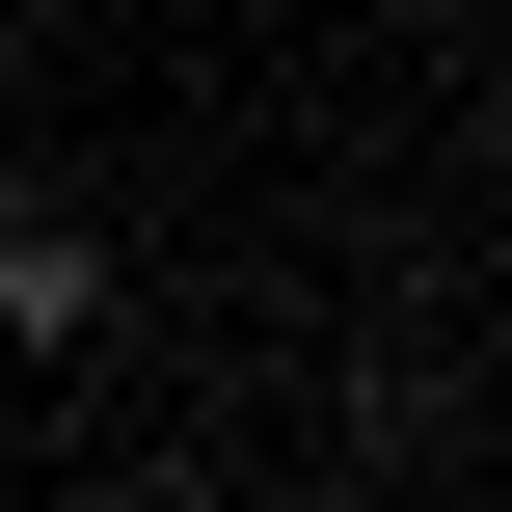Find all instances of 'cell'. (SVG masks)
<instances>
[{
    "instance_id": "obj_3",
    "label": "cell",
    "mask_w": 512,
    "mask_h": 512,
    "mask_svg": "<svg viewBox=\"0 0 512 512\" xmlns=\"http://www.w3.org/2000/svg\"><path fill=\"white\" fill-rule=\"evenodd\" d=\"M108 27H135V0H108Z\"/></svg>"
},
{
    "instance_id": "obj_2",
    "label": "cell",
    "mask_w": 512,
    "mask_h": 512,
    "mask_svg": "<svg viewBox=\"0 0 512 512\" xmlns=\"http://www.w3.org/2000/svg\"><path fill=\"white\" fill-rule=\"evenodd\" d=\"M27 27H54V0H0V81H27Z\"/></svg>"
},
{
    "instance_id": "obj_1",
    "label": "cell",
    "mask_w": 512,
    "mask_h": 512,
    "mask_svg": "<svg viewBox=\"0 0 512 512\" xmlns=\"http://www.w3.org/2000/svg\"><path fill=\"white\" fill-rule=\"evenodd\" d=\"M81 324H108V216H81L54 162H0V378H27V351H81Z\"/></svg>"
}]
</instances>
